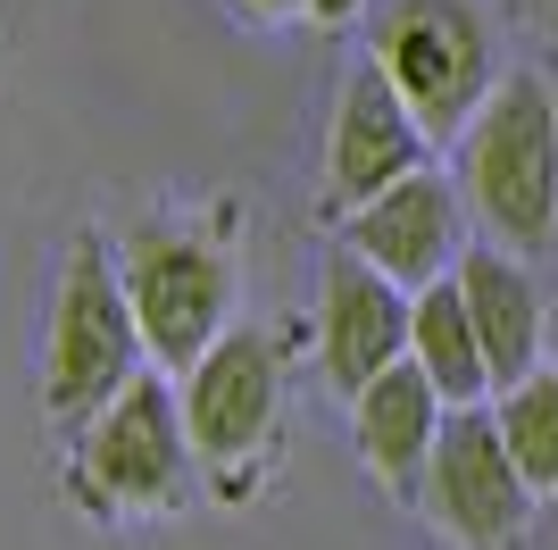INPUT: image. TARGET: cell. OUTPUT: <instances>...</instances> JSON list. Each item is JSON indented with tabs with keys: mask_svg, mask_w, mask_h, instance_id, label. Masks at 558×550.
Wrapping results in <instances>:
<instances>
[{
	"mask_svg": "<svg viewBox=\"0 0 558 550\" xmlns=\"http://www.w3.org/2000/svg\"><path fill=\"white\" fill-rule=\"evenodd\" d=\"M466 201L500 251H550L558 242V100L542 75H509L466 125Z\"/></svg>",
	"mask_w": 558,
	"mask_h": 550,
	"instance_id": "6da1fadb",
	"label": "cell"
},
{
	"mask_svg": "<svg viewBox=\"0 0 558 550\" xmlns=\"http://www.w3.org/2000/svg\"><path fill=\"white\" fill-rule=\"evenodd\" d=\"M375 68L400 84V100L417 109L434 142L466 134L492 92V25L475 17V0H392L375 17Z\"/></svg>",
	"mask_w": 558,
	"mask_h": 550,
	"instance_id": "7a4b0ae2",
	"label": "cell"
},
{
	"mask_svg": "<svg viewBox=\"0 0 558 550\" xmlns=\"http://www.w3.org/2000/svg\"><path fill=\"white\" fill-rule=\"evenodd\" d=\"M125 300L142 318V343L159 367H201V350H217L233 334V259L217 251L209 234H184V226H134L125 234Z\"/></svg>",
	"mask_w": 558,
	"mask_h": 550,
	"instance_id": "3957f363",
	"label": "cell"
},
{
	"mask_svg": "<svg viewBox=\"0 0 558 550\" xmlns=\"http://www.w3.org/2000/svg\"><path fill=\"white\" fill-rule=\"evenodd\" d=\"M142 318L125 300V275L100 242H75L68 259V284H59V309H50V409L59 417H100L117 392L142 375Z\"/></svg>",
	"mask_w": 558,
	"mask_h": 550,
	"instance_id": "277c9868",
	"label": "cell"
},
{
	"mask_svg": "<svg viewBox=\"0 0 558 550\" xmlns=\"http://www.w3.org/2000/svg\"><path fill=\"white\" fill-rule=\"evenodd\" d=\"M425 509L459 534V550H525V526H534V483L509 458V434L492 409H450L442 442L425 458Z\"/></svg>",
	"mask_w": 558,
	"mask_h": 550,
	"instance_id": "5b68a950",
	"label": "cell"
},
{
	"mask_svg": "<svg viewBox=\"0 0 558 550\" xmlns=\"http://www.w3.org/2000/svg\"><path fill=\"white\" fill-rule=\"evenodd\" d=\"M184 400L159 384V375H134V384L117 392L109 409H100L93 442H84V467H75V492L84 509H167L175 501V483H184Z\"/></svg>",
	"mask_w": 558,
	"mask_h": 550,
	"instance_id": "8992f818",
	"label": "cell"
},
{
	"mask_svg": "<svg viewBox=\"0 0 558 550\" xmlns=\"http://www.w3.org/2000/svg\"><path fill=\"white\" fill-rule=\"evenodd\" d=\"M184 434L217 467V492H226L233 467H251L267 451V434H276V343L267 334L233 325L217 350H201L184 384Z\"/></svg>",
	"mask_w": 558,
	"mask_h": 550,
	"instance_id": "52a82bcc",
	"label": "cell"
},
{
	"mask_svg": "<svg viewBox=\"0 0 558 550\" xmlns=\"http://www.w3.org/2000/svg\"><path fill=\"white\" fill-rule=\"evenodd\" d=\"M425 125L417 109L400 100V84L384 68H359L342 84V109H333V134H326V208H367L375 192H392L400 176H417L425 167Z\"/></svg>",
	"mask_w": 558,
	"mask_h": 550,
	"instance_id": "ba28073f",
	"label": "cell"
},
{
	"mask_svg": "<svg viewBox=\"0 0 558 550\" xmlns=\"http://www.w3.org/2000/svg\"><path fill=\"white\" fill-rule=\"evenodd\" d=\"M409 318H417V300H400V284L375 259L333 251L326 259V309H317V367H326V384L342 400H359L384 367L409 359Z\"/></svg>",
	"mask_w": 558,
	"mask_h": 550,
	"instance_id": "9c48e42d",
	"label": "cell"
},
{
	"mask_svg": "<svg viewBox=\"0 0 558 550\" xmlns=\"http://www.w3.org/2000/svg\"><path fill=\"white\" fill-rule=\"evenodd\" d=\"M350 251L375 259L392 284H442V267H459V192L434 167L400 176L392 192H375L367 208H350Z\"/></svg>",
	"mask_w": 558,
	"mask_h": 550,
	"instance_id": "30bf717a",
	"label": "cell"
},
{
	"mask_svg": "<svg viewBox=\"0 0 558 550\" xmlns=\"http://www.w3.org/2000/svg\"><path fill=\"white\" fill-rule=\"evenodd\" d=\"M459 292H466V318H475V343H484V367H492V392L525 384L542 367V292L525 259L500 251V242H475L459 251Z\"/></svg>",
	"mask_w": 558,
	"mask_h": 550,
	"instance_id": "8fae6325",
	"label": "cell"
},
{
	"mask_svg": "<svg viewBox=\"0 0 558 550\" xmlns=\"http://www.w3.org/2000/svg\"><path fill=\"white\" fill-rule=\"evenodd\" d=\"M350 417H359V458L392 483L400 501H417L425 458H434V442H442V392H434V375H425L417 359L384 367V375L350 400Z\"/></svg>",
	"mask_w": 558,
	"mask_h": 550,
	"instance_id": "7c38bea8",
	"label": "cell"
},
{
	"mask_svg": "<svg viewBox=\"0 0 558 550\" xmlns=\"http://www.w3.org/2000/svg\"><path fill=\"white\" fill-rule=\"evenodd\" d=\"M409 359H417L425 375H434V392H442V400H459V409L492 392V367H484V343H475V318H466L459 275L417 292V318H409Z\"/></svg>",
	"mask_w": 558,
	"mask_h": 550,
	"instance_id": "4fadbf2b",
	"label": "cell"
},
{
	"mask_svg": "<svg viewBox=\"0 0 558 550\" xmlns=\"http://www.w3.org/2000/svg\"><path fill=\"white\" fill-rule=\"evenodd\" d=\"M492 417H500L509 458L525 467V483H534V492H558V375L550 367H534L525 384H509Z\"/></svg>",
	"mask_w": 558,
	"mask_h": 550,
	"instance_id": "5bb4252c",
	"label": "cell"
},
{
	"mask_svg": "<svg viewBox=\"0 0 558 550\" xmlns=\"http://www.w3.org/2000/svg\"><path fill=\"white\" fill-rule=\"evenodd\" d=\"M308 17H317V25H342V17H359V0H308Z\"/></svg>",
	"mask_w": 558,
	"mask_h": 550,
	"instance_id": "9a60e30c",
	"label": "cell"
},
{
	"mask_svg": "<svg viewBox=\"0 0 558 550\" xmlns=\"http://www.w3.org/2000/svg\"><path fill=\"white\" fill-rule=\"evenodd\" d=\"M251 17H292V9H308V0H242Z\"/></svg>",
	"mask_w": 558,
	"mask_h": 550,
	"instance_id": "2e32d148",
	"label": "cell"
}]
</instances>
